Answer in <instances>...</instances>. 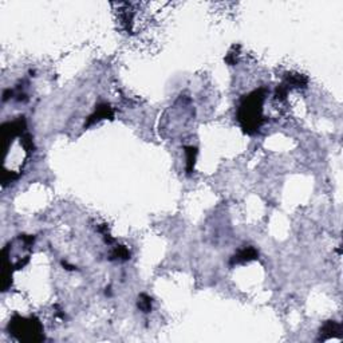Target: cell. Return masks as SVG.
I'll return each mask as SVG.
<instances>
[{
	"mask_svg": "<svg viewBox=\"0 0 343 343\" xmlns=\"http://www.w3.org/2000/svg\"><path fill=\"white\" fill-rule=\"evenodd\" d=\"M267 96V89L259 88L241 98L237 119L241 129L247 134H255L263 122V102Z\"/></svg>",
	"mask_w": 343,
	"mask_h": 343,
	"instance_id": "obj_1",
	"label": "cell"
},
{
	"mask_svg": "<svg viewBox=\"0 0 343 343\" xmlns=\"http://www.w3.org/2000/svg\"><path fill=\"white\" fill-rule=\"evenodd\" d=\"M8 331L19 340L26 342H40L45 339L42 324L35 317L24 318L14 315L8 323Z\"/></svg>",
	"mask_w": 343,
	"mask_h": 343,
	"instance_id": "obj_2",
	"label": "cell"
},
{
	"mask_svg": "<svg viewBox=\"0 0 343 343\" xmlns=\"http://www.w3.org/2000/svg\"><path fill=\"white\" fill-rule=\"evenodd\" d=\"M114 117V109L109 105V103H98L96 106V110L93 113L90 117L88 118V121L84 122V127H89V126L94 125L96 122H99L102 119H111Z\"/></svg>",
	"mask_w": 343,
	"mask_h": 343,
	"instance_id": "obj_3",
	"label": "cell"
},
{
	"mask_svg": "<svg viewBox=\"0 0 343 343\" xmlns=\"http://www.w3.org/2000/svg\"><path fill=\"white\" fill-rule=\"evenodd\" d=\"M259 256V252L256 251L253 247H245L240 251H237L235 255L231 258L229 260V264L231 266H235V264H241V263H248L251 260H256Z\"/></svg>",
	"mask_w": 343,
	"mask_h": 343,
	"instance_id": "obj_4",
	"label": "cell"
},
{
	"mask_svg": "<svg viewBox=\"0 0 343 343\" xmlns=\"http://www.w3.org/2000/svg\"><path fill=\"white\" fill-rule=\"evenodd\" d=\"M342 335V326L335 320H328L323 324V327L320 328V338L319 339L326 340L332 336Z\"/></svg>",
	"mask_w": 343,
	"mask_h": 343,
	"instance_id": "obj_5",
	"label": "cell"
},
{
	"mask_svg": "<svg viewBox=\"0 0 343 343\" xmlns=\"http://www.w3.org/2000/svg\"><path fill=\"white\" fill-rule=\"evenodd\" d=\"M284 84L287 88H296V89H306L309 84V78L306 75L297 73H288L284 78Z\"/></svg>",
	"mask_w": 343,
	"mask_h": 343,
	"instance_id": "obj_6",
	"label": "cell"
},
{
	"mask_svg": "<svg viewBox=\"0 0 343 343\" xmlns=\"http://www.w3.org/2000/svg\"><path fill=\"white\" fill-rule=\"evenodd\" d=\"M185 154H187V172L188 175H192V172L195 170L196 157H197V148L196 146H185Z\"/></svg>",
	"mask_w": 343,
	"mask_h": 343,
	"instance_id": "obj_7",
	"label": "cell"
},
{
	"mask_svg": "<svg viewBox=\"0 0 343 343\" xmlns=\"http://www.w3.org/2000/svg\"><path fill=\"white\" fill-rule=\"evenodd\" d=\"M130 259V252L125 245H118L115 247L110 253V260H115V262H126Z\"/></svg>",
	"mask_w": 343,
	"mask_h": 343,
	"instance_id": "obj_8",
	"label": "cell"
},
{
	"mask_svg": "<svg viewBox=\"0 0 343 343\" xmlns=\"http://www.w3.org/2000/svg\"><path fill=\"white\" fill-rule=\"evenodd\" d=\"M138 309L141 310L142 313H150L152 311V297L148 296L146 294H141L138 296V302H137Z\"/></svg>",
	"mask_w": 343,
	"mask_h": 343,
	"instance_id": "obj_9",
	"label": "cell"
},
{
	"mask_svg": "<svg viewBox=\"0 0 343 343\" xmlns=\"http://www.w3.org/2000/svg\"><path fill=\"white\" fill-rule=\"evenodd\" d=\"M288 90H290V89L287 88L284 83L279 84L278 88H276V92H275L276 99H279V101H284V99L287 98V96H288Z\"/></svg>",
	"mask_w": 343,
	"mask_h": 343,
	"instance_id": "obj_10",
	"label": "cell"
},
{
	"mask_svg": "<svg viewBox=\"0 0 343 343\" xmlns=\"http://www.w3.org/2000/svg\"><path fill=\"white\" fill-rule=\"evenodd\" d=\"M62 266H63V267H66V270H69V271L76 270V267H74V266L69 264V263H67V262H62Z\"/></svg>",
	"mask_w": 343,
	"mask_h": 343,
	"instance_id": "obj_11",
	"label": "cell"
}]
</instances>
